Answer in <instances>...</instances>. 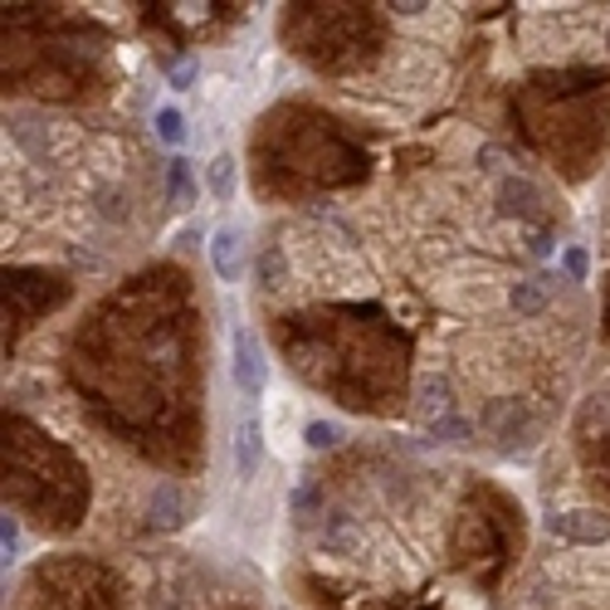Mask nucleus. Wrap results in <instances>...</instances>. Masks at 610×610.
Masks as SVG:
<instances>
[{
	"label": "nucleus",
	"instance_id": "obj_1",
	"mask_svg": "<svg viewBox=\"0 0 610 610\" xmlns=\"http://www.w3.org/2000/svg\"><path fill=\"white\" fill-rule=\"evenodd\" d=\"M235 382L244 396H260L268 382V366H264V347L254 333H235Z\"/></svg>",
	"mask_w": 610,
	"mask_h": 610
},
{
	"label": "nucleus",
	"instance_id": "obj_2",
	"mask_svg": "<svg viewBox=\"0 0 610 610\" xmlns=\"http://www.w3.org/2000/svg\"><path fill=\"white\" fill-rule=\"evenodd\" d=\"M211 264H215V274L225 278V284H235V278L244 274V244H240V230H230V225L215 230V235H211Z\"/></svg>",
	"mask_w": 610,
	"mask_h": 610
},
{
	"label": "nucleus",
	"instance_id": "obj_3",
	"mask_svg": "<svg viewBox=\"0 0 610 610\" xmlns=\"http://www.w3.org/2000/svg\"><path fill=\"white\" fill-rule=\"evenodd\" d=\"M260 455H264L260 420H244L240 435H235V469L244 474V479H254V469H260Z\"/></svg>",
	"mask_w": 610,
	"mask_h": 610
},
{
	"label": "nucleus",
	"instance_id": "obj_4",
	"mask_svg": "<svg viewBox=\"0 0 610 610\" xmlns=\"http://www.w3.org/2000/svg\"><path fill=\"white\" fill-rule=\"evenodd\" d=\"M205 186H211L215 201H230V195H235V156H215V162L205 166Z\"/></svg>",
	"mask_w": 610,
	"mask_h": 610
},
{
	"label": "nucleus",
	"instance_id": "obj_5",
	"mask_svg": "<svg viewBox=\"0 0 610 610\" xmlns=\"http://www.w3.org/2000/svg\"><path fill=\"white\" fill-rule=\"evenodd\" d=\"M156 138L171 142V146H181L186 142V118H181V108H156Z\"/></svg>",
	"mask_w": 610,
	"mask_h": 610
},
{
	"label": "nucleus",
	"instance_id": "obj_6",
	"mask_svg": "<svg viewBox=\"0 0 610 610\" xmlns=\"http://www.w3.org/2000/svg\"><path fill=\"white\" fill-rule=\"evenodd\" d=\"M171 181H176V201H186V195H191V176H186V162H176V166H171Z\"/></svg>",
	"mask_w": 610,
	"mask_h": 610
},
{
	"label": "nucleus",
	"instance_id": "obj_7",
	"mask_svg": "<svg viewBox=\"0 0 610 610\" xmlns=\"http://www.w3.org/2000/svg\"><path fill=\"white\" fill-rule=\"evenodd\" d=\"M308 439H313V445H333V439H337V425H308Z\"/></svg>",
	"mask_w": 610,
	"mask_h": 610
},
{
	"label": "nucleus",
	"instance_id": "obj_8",
	"mask_svg": "<svg viewBox=\"0 0 610 610\" xmlns=\"http://www.w3.org/2000/svg\"><path fill=\"white\" fill-rule=\"evenodd\" d=\"M195 79V59H186V64H176V73H171V83H191Z\"/></svg>",
	"mask_w": 610,
	"mask_h": 610
}]
</instances>
